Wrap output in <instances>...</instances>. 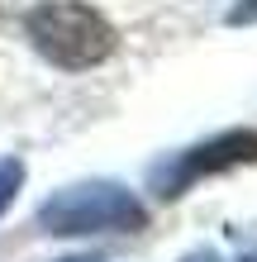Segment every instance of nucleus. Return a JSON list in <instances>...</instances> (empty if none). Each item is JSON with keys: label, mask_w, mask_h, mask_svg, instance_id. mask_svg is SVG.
<instances>
[{"label": "nucleus", "mask_w": 257, "mask_h": 262, "mask_svg": "<svg viewBox=\"0 0 257 262\" xmlns=\"http://www.w3.org/2000/svg\"><path fill=\"white\" fill-rule=\"evenodd\" d=\"M29 43L62 72H86L114 53V29L100 10L81 0H43L24 14Z\"/></svg>", "instance_id": "nucleus-1"}, {"label": "nucleus", "mask_w": 257, "mask_h": 262, "mask_svg": "<svg viewBox=\"0 0 257 262\" xmlns=\"http://www.w3.org/2000/svg\"><path fill=\"white\" fill-rule=\"evenodd\" d=\"M148 224L143 200L129 186L114 181H81V186H62L38 205V229L43 234H110V229H133Z\"/></svg>", "instance_id": "nucleus-2"}, {"label": "nucleus", "mask_w": 257, "mask_h": 262, "mask_svg": "<svg viewBox=\"0 0 257 262\" xmlns=\"http://www.w3.org/2000/svg\"><path fill=\"white\" fill-rule=\"evenodd\" d=\"M252 162H257V129H229V134L209 138V143H195L186 152H176L172 162H157L148 181H153L157 200H176V195H186L195 181L233 172V167H252Z\"/></svg>", "instance_id": "nucleus-3"}, {"label": "nucleus", "mask_w": 257, "mask_h": 262, "mask_svg": "<svg viewBox=\"0 0 257 262\" xmlns=\"http://www.w3.org/2000/svg\"><path fill=\"white\" fill-rule=\"evenodd\" d=\"M19 186H24V162L19 158H5V162H0V214L14 205Z\"/></svg>", "instance_id": "nucleus-4"}, {"label": "nucleus", "mask_w": 257, "mask_h": 262, "mask_svg": "<svg viewBox=\"0 0 257 262\" xmlns=\"http://www.w3.org/2000/svg\"><path fill=\"white\" fill-rule=\"evenodd\" d=\"M229 24H257V0H238V5L229 10Z\"/></svg>", "instance_id": "nucleus-5"}, {"label": "nucleus", "mask_w": 257, "mask_h": 262, "mask_svg": "<svg viewBox=\"0 0 257 262\" xmlns=\"http://www.w3.org/2000/svg\"><path fill=\"white\" fill-rule=\"evenodd\" d=\"M181 262H219L215 253H209V248H200V253H186V257H181Z\"/></svg>", "instance_id": "nucleus-6"}, {"label": "nucleus", "mask_w": 257, "mask_h": 262, "mask_svg": "<svg viewBox=\"0 0 257 262\" xmlns=\"http://www.w3.org/2000/svg\"><path fill=\"white\" fill-rule=\"evenodd\" d=\"M67 262H90V257H67Z\"/></svg>", "instance_id": "nucleus-7"}, {"label": "nucleus", "mask_w": 257, "mask_h": 262, "mask_svg": "<svg viewBox=\"0 0 257 262\" xmlns=\"http://www.w3.org/2000/svg\"><path fill=\"white\" fill-rule=\"evenodd\" d=\"M243 262H257V257H243Z\"/></svg>", "instance_id": "nucleus-8"}]
</instances>
